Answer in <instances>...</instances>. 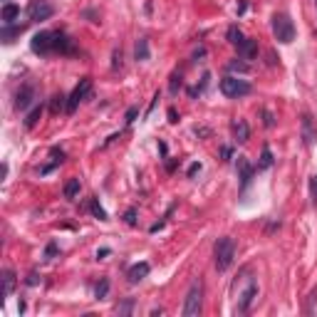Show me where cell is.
Here are the masks:
<instances>
[{"label": "cell", "instance_id": "1", "mask_svg": "<svg viewBox=\"0 0 317 317\" xmlns=\"http://www.w3.org/2000/svg\"><path fill=\"white\" fill-rule=\"evenodd\" d=\"M233 258H236V240L228 236L218 238L216 245H213V260H216V270H228L233 265Z\"/></svg>", "mask_w": 317, "mask_h": 317}, {"label": "cell", "instance_id": "2", "mask_svg": "<svg viewBox=\"0 0 317 317\" xmlns=\"http://www.w3.org/2000/svg\"><path fill=\"white\" fill-rule=\"evenodd\" d=\"M201 310H203V280L198 277V280L191 282V287H189V292H186V302H184L181 315L196 317V315H201Z\"/></svg>", "mask_w": 317, "mask_h": 317}, {"label": "cell", "instance_id": "3", "mask_svg": "<svg viewBox=\"0 0 317 317\" xmlns=\"http://www.w3.org/2000/svg\"><path fill=\"white\" fill-rule=\"evenodd\" d=\"M273 35L282 45H290L295 40V25H292L290 15H285V13H275L273 15Z\"/></svg>", "mask_w": 317, "mask_h": 317}, {"label": "cell", "instance_id": "4", "mask_svg": "<svg viewBox=\"0 0 317 317\" xmlns=\"http://www.w3.org/2000/svg\"><path fill=\"white\" fill-rule=\"evenodd\" d=\"M221 92H223L226 97H231V99H238V97L250 94V84H248L245 79H238V77H233V75H228V77L221 79Z\"/></svg>", "mask_w": 317, "mask_h": 317}, {"label": "cell", "instance_id": "5", "mask_svg": "<svg viewBox=\"0 0 317 317\" xmlns=\"http://www.w3.org/2000/svg\"><path fill=\"white\" fill-rule=\"evenodd\" d=\"M30 47L35 55H52L55 52V30H40L38 35L30 40Z\"/></svg>", "mask_w": 317, "mask_h": 317}, {"label": "cell", "instance_id": "6", "mask_svg": "<svg viewBox=\"0 0 317 317\" xmlns=\"http://www.w3.org/2000/svg\"><path fill=\"white\" fill-rule=\"evenodd\" d=\"M89 92H92V77H82L77 82V87L72 89V94L67 97V114H72L77 109V104L89 97Z\"/></svg>", "mask_w": 317, "mask_h": 317}, {"label": "cell", "instance_id": "7", "mask_svg": "<svg viewBox=\"0 0 317 317\" xmlns=\"http://www.w3.org/2000/svg\"><path fill=\"white\" fill-rule=\"evenodd\" d=\"M300 136H302V144L305 146H312L317 141V121L310 112H305L300 119Z\"/></svg>", "mask_w": 317, "mask_h": 317}, {"label": "cell", "instance_id": "8", "mask_svg": "<svg viewBox=\"0 0 317 317\" xmlns=\"http://www.w3.org/2000/svg\"><path fill=\"white\" fill-rule=\"evenodd\" d=\"M255 295H258V285H255V280H248V285L238 292V312H248V307H250V302L255 300Z\"/></svg>", "mask_w": 317, "mask_h": 317}, {"label": "cell", "instance_id": "9", "mask_svg": "<svg viewBox=\"0 0 317 317\" xmlns=\"http://www.w3.org/2000/svg\"><path fill=\"white\" fill-rule=\"evenodd\" d=\"M33 99H35V87H33V84L20 87V89H18V94H15V109L25 112V109L33 104Z\"/></svg>", "mask_w": 317, "mask_h": 317}, {"label": "cell", "instance_id": "10", "mask_svg": "<svg viewBox=\"0 0 317 317\" xmlns=\"http://www.w3.org/2000/svg\"><path fill=\"white\" fill-rule=\"evenodd\" d=\"M55 52H60V55H75L77 47H75L72 38H67L65 33L55 30Z\"/></svg>", "mask_w": 317, "mask_h": 317}, {"label": "cell", "instance_id": "11", "mask_svg": "<svg viewBox=\"0 0 317 317\" xmlns=\"http://www.w3.org/2000/svg\"><path fill=\"white\" fill-rule=\"evenodd\" d=\"M30 20H47V18H52V13H55V8L52 5H47V3H33L30 5Z\"/></svg>", "mask_w": 317, "mask_h": 317}, {"label": "cell", "instance_id": "12", "mask_svg": "<svg viewBox=\"0 0 317 317\" xmlns=\"http://www.w3.org/2000/svg\"><path fill=\"white\" fill-rule=\"evenodd\" d=\"M238 55H240V60H255L258 57V40L245 38L238 45Z\"/></svg>", "mask_w": 317, "mask_h": 317}, {"label": "cell", "instance_id": "13", "mask_svg": "<svg viewBox=\"0 0 317 317\" xmlns=\"http://www.w3.org/2000/svg\"><path fill=\"white\" fill-rule=\"evenodd\" d=\"M149 270H151V265L141 260V263H136V265H131V268H129L126 277H129V282H131V285H136V282H141L144 277L149 275Z\"/></svg>", "mask_w": 317, "mask_h": 317}, {"label": "cell", "instance_id": "14", "mask_svg": "<svg viewBox=\"0 0 317 317\" xmlns=\"http://www.w3.org/2000/svg\"><path fill=\"white\" fill-rule=\"evenodd\" d=\"M0 280H3V297H10L13 290H15V285H18V275H15L10 268H5L3 275H0Z\"/></svg>", "mask_w": 317, "mask_h": 317}, {"label": "cell", "instance_id": "15", "mask_svg": "<svg viewBox=\"0 0 317 317\" xmlns=\"http://www.w3.org/2000/svg\"><path fill=\"white\" fill-rule=\"evenodd\" d=\"M18 18H20V5L5 3V5H3V13H0V20H3V25H13Z\"/></svg>", "mask_w": 317, "mask_h": 317}, {"label": "cell", "instance_id": "16", "mask_svg": "<svg viewBox=\"0 0 317 317\" xmlns=\"http://www.w3.org/2000/svg\"><path fill=\"white\" fill-rule=\"evenodd\" d=\"M231 131H233L236 141H240V144H245V141L250 139V129H248V124H245L243 119H236V121L231 124Z\"/></svg>", "mask_w": 317, "mask_h": 317}, {"label": "cell", "instance_id": "17", "mask_svg": "<svg viewBox=\"0 0 317 317\" xmlns=\"http://www.w3.org/2000/svg\"><path fill=\"white\" fill-rule=\"evenodd\" d=\"M238 169H240V184L248 186V184H250V176H253V166H250L243 156H238Z\"/></svg>", "mask_w": 317, "mask_h": 317}, {"label": "cell", "instance_id": "18", "mask_svg": "<svg viewBox=\"0 0 317 317\" xmlns=\"http://www.w3.org/2000/svg\"><path fill=\"white\" fill-rule=\"evenodd\" d=\"M65 99H67L65 94H55V97L50 99V109H52V114H60L62 109L67 112V102H65Z\"/></svg>", "mask_w": 317, "mask_h": 317}, {"label": "cell", "instance_id": "19", "mask_svg": "<svg viewBox=\"0 0 317 317\" xmlns=\"http://www.w3.org/2000/svg\"><path fill=\"white\" fill-rule=\"evenodd\" d=\"M40 117H42V107L35 104V107H33V112H30V114L25 117V121H23V124H25V129H33V126L40 121Z\"/></svg>", "mask_w": 317, "mask_h": 317}, {"label": "cell", "instance_id": "20", "mask_svg": "<svg viewBox=\"0 0 317 317\" xmlns=\"http://www.w3.org/2000/svg\"><path fill=\"white\" fill-rule=\"evenodd\" d=\"M20 33H23V25H15V28L5 25V28H3V33H0V38H3V42L8 45V42H13V38H15V35H20Z\"/></svg>", "mask_w": 317, "mask_h": 317}, {"label": "cell", "instance_id": "21", "mask_svg": "<svg viewBox=\"0 0 317 317\" xmlns=\"http://www.w3.org/2000/svg\"><path fill=\"white\" fill-rule=\"evenodd\" d=\"M134 52H136V60H141V62H144V60H149V40H146V38L139 40Z\"/></svg>", "mask_w": 317, "mask_h": 317}, {"label": "cell", "instance_id": "22", "mask_svg": "<svg viewBox=\"0 0 317 317\" xmlns=\"http://www.w3.org/2000/svg\"><path fill=\"white\" fill-rule=\"evenodd\" d=\"M273 166V151L268 146H263V154H260V164H258V171H265Z\"/></svg>", "mask_w": 317, "mask_h": 317}, {"label": "cell", "instance_id": "23", "mask_svg": "<svg viewBox=\"0 0 317 317\" xmlns=\"http://www.w3.org/2000/svg\"><path fill=\"white\" fill-rule=\"evenodd\" d=\"M79 189H82L79 179H70V181L65 184V198H75L79 194Z\"/></svg>", "mask_w": 317, "mask_h": 317}, {"label": "cell", "instance_id": "24", "mask_svg": "<svg viewBox=\"0 0 317 317\" xmlns=\"http://www.w3.org/2000/svg\"><path fill=\"white\" fill-rule=\"evenodd\" d=\"M226 38H228V42H231V45H240V42H243V33H240V30H238V25H231V28H228V33H226Z\"/></svg>", "mask_w": 317, "mask_h": 317}, {"label": "cell", "instance_id": "25", "mask_svg": "<svg viewBox=\"0 0 317 317\" xmlns=\"http://www.w3.org/2000/svg\"><path fill=\"white\" fill-rule=\"evenodd\" d=\"M89 208H92V213H94L99 221H107V211L99 206V201H97V198H92V201H89Z\"/></svg>", "mask_w": 317, "mask_h": 317}, {"label": "cell", "instance_id": "26", "mask_svg": "<svg viewBox=\"0 0 317 317\" xmlns=\"http://www.w3.org/2000/svg\"><path fill=\"white\" fill-rule=\"evenodd\" d=\"M107 292H109V280L104 277V280L94 287V297H97V300H104V297H107Z\"/></svg>", "mask_w": 317, "mask_h": 317}, {"label": "cell", "instance_id": "27", "mask_svg": "<svg viewBox=\"0 0 317 317\" xmlns=\"http://www.w3.org/2000/svg\"><path fill=\"white\" fill-rule=\"evenodd\" d=\"M131 310H134V300H131V297H129V300H124L121 305H117V312H119V315H129Z\"/></svg>", "mask_w": 317, "mask_h": 317}, {"label": "cell", "instance_id": "28", "mask_svg": "<svg viewBox=\"0 0 317 317\" xmlns=\"http://www.w3.org/2000/svg\"><path fill=\"white\" fill-rule=\"evenodd\" d=\"M228 70H231V72H248V65H245V62L233 60V62H228Z\"/></svg>", "mask_w": 317, "mask_h": 317}, {"label": "cell", "instance_id": "29", "mask_svg": "<svg viewBox=\"0 0 317 317\" xmlns=\"http://www.w3.org/2000/svg\"><path fill=\"white\" fill-rule=\"evenodd\" d=\"M310 198H312V203H317V174L310 176Z\"/></svg>", "mask_w": 317, "mask_h": 317}, {"label": "cell", "instance_id": "30", "mask_svg": "<svg viewBox=\"0 0 317 317\" xmlns=\"http://www.w3.org/2000/svg\"><path fill=\"white\" fill-rule=\"evenodd\" d=\"M124 221H126L129 226H134V223H136V208H129V211L124 213Z\"/></svg>", "mask_w": 317, "mask_h": 317}, {"label": "cell", "instance_id": "31", "mask_svg": "<svg viewBox=\"0 0 317 317\" xmlns=\"http://www.w3.org/2000/svg\"><path fill=\"white\" fill-rule=\"evenodd\" d=\"M179 87H181V77H179V75H174V77H171V92L176 94V92H179Z\"/></svg>", "mask_w": 317, "mask_h": 317}, {"label": "cell", "instance_id": "32", "mask_svg": "<svg viewBox=\"0 0 317 317\" xmlns=\"http://www.w3.org/2000/svg\"><path fill=\"white\" fill-rule=\"evenodd\" d=\"M136 114H139V109H136V107H131V109L126 112V124H131V121L136 119Z\"/></svg>", "mask_w": 317, "mask_h": 317}, {"label": "cell", "instance_id": "33", "mask_svg": "<svg viewBox=\"0 0 317 317\" xmlns=\"http://www.w3.org/2000/svg\"><path fill=\"white\" fill-rule=\"evenodd\" d=\"M55 253H57V245H55V243H50V245H47V250H45V258L50 260V258H52Z\"/></svg>", "mask_w": 317, "mask_h": 317}, {"label": "cell", "instance_id": "34", "mask_svg": "<svg viewBox=\"0 0 317 317\" xmlns=\"http://www.w3.org/2000/svg\"><path fill=\"white\" fill-rule=\"evenodd\" d=\"M112 67H114V70L121 67V50H114V62H112Z\"/></svg>", "mask_w": 317, "mask_h": 317}, {"label": "cell", "instance_id": "35", "mask_svg": "<svg viewBox=\"0 0 317 317\" xmlns=\"http://www.w3.org/2000/svg\"><path fill=\"white\" fill-rule=\"evenodd\" d=\"M263 117H265V126H273L275 121H273V114L270 112H263Z\"/></svg>", "mask_w": 317, "mask_h": 317}, {"label": "cell", "instance_id": "36", "mask_svg": "<svg viewBox=\"0 0 317 317\" xmlns=\"http://www.w3.org/2000/svg\"><path fill=\"white\" fill-rule=\"evenodd\" d=\"M169 121H171V124L179 121V119H176V109H169Z\"/></svg>", "mask_w": 317, "mask_h": 317}, {"label": "cell", "instance_id": "37", "mask_svg": "<svg viewBox=\"0 0 317 317\" xmlns=\"http://www.w3.org/2000/svg\"><path fill=\"white\" fill-rule=\"evenodd\" d=\"M28 285H38V273H30V277H28Z\"/></svg>", "mask_w": 317, "mask_h": 317}, {"label": "cell", "instance_id": "38", "mask_svg": "<svg viewBox=\"0 0 317 317\" xmlns=\"http://www.w3.org/2000/svg\"><path fill=\"white\" fill-rule=\"evenodd\" d=\"M104 255H109V248H102V250H97V258H99V260H102Z\"/></svg>", "mask_w": 317, "mask_h": 317}, {"label": "cell", "instance_id": "39", "mask_svg": "<svg viewBox=\"0 0 317 317\" xmlns=\"http://www.w3.org/2000/svg\"><path fill=\"white\" fill-rule=\"evenodd\" d=\"M196 171H201V164H194V166H191V169H189V176H194V174H196Z\"/></svg>", "mask_w": 317, "mask_h": 317}, {"label": "cell", "instance_id": "40", "mask_svg": "<svg viewBox=\"0 0 317 317\" xmlns=\"http://www.w3.org/2000/svg\"><path fill=\"white\" fill-rule=\"evenodd\" d=\"M243 13H245V0L238 3V15H243Z\"/></svg>", "mask_w": 317, "mask_h": 317}, {"label": "cell", "instance_id": "41", "mask_svg": "<svg viewBox=\"0 0 317 317\" xmlns=\"http://www.w3.org/2000/svg\"><path fill=\"white\" fill-rule=\"evenodd\" d=\"M221 154H223V158H228V156H231V149H228V146H223V149H221Z\"/></svg>", "mask_w": 317, "mask_h": 317}, {"label": "cell", "instance_id": "42", "mask_svg": "<svg viewBox=\"0 0 317 317\" xmlns=\"http://www.w3.org/2000/svg\"><path fill=\"white\" fill-rule=\"evenodd\" d=\"M312 3H315V8H317V0H312Z\"/></svg>", "mask_w": 317, "mask_h": 317}, {"label": "cell", "instance_id": "43", "mask_svg": "<svg viewBox=\"0 0 317 317\" xmlns=\"http://www.w3.org/2000/svg\"><path fill=\"white\" fill-rule=\"evenodd\" d=\"M5 3H8V0H5Z\"/></svg>", "mask_w": 317, "mask_h": 317}]
</instances>
